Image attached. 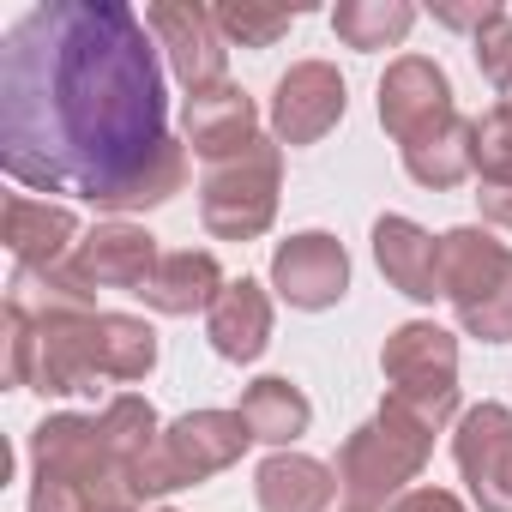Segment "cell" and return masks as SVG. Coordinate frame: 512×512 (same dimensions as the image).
<instances>
[{
    "instance_id": "obj_1",
    "label": "cell",
    "mask_w": 512,
    "mask_h": 512,
    "mask_svg": "<svg viewBox=\"0 0 512 512\" xmlns=\"http://www.w3.org/2000/svg\"><path fill=\"white\" fill-rule=\"evenodd\" d=\"M169 145L151 25L121 0H49L0 37V163L97 211Z\"/></svg>"
},
{
    "instance_id": "obj_2",
    "label": "cell",
    "mask_w": 512,
    "mask_h": 512,
    "mask_svg": "<svg viewBox=\"0 0 512 512\" xmlns=\"http://www.w3.org/2000/svg\"><path fill=\"white\" fill-rule=\"evenodd\" d=\"M163 428L151 398L121 392L97 416H49L31 428V512L139 506V470Z\"/></svg>"
},
{
    "instance_id": "obj_3",
    "label": "cell",
    "mask_w": 512,
    "mask_h": 512,
    "mask_svg": "<svg viewBox=\"0 0 512 512\" xmlns=\"http://www.w3.org/2000/svg\"><path fill=\"white\" fill-rule=\"evenodd\" d=\"M434 434H440L434 422H422L416 410H404V404L386 398L344 440V452H338V488H344V500L362 506V512H374V506L410 494V482L422 476V464L434 452Z\"/></svg>"
},
{
    "instance_id": "obj_4",
    "label": "cell",
    "mask_w": 512,
    "mask_h": 512,
    "mask_svg": "<svg viewBox=\"0 0 512 512\" xmlns=\"http://www.w3.org/2000/svg\"><path fill=\"white\" fill-rule=\"evenodd\" d=\"M440 296L452 302L470 338L512 344V247L470 223L446 229L440 235Z\"/></svg>"
},
{
    "instance_id": "obj_5",
    "label": "cell",
    "mask_w": 512,
    "mask_h": 512,
    "mask_svg": "<svg viewBox=\"0 0 512 512\" xmlns=\"http://www.w3.org/2000/svg\"><path fill=\"white\" fill-rule=\"evenodd\" d=\"M247 446H253V428L241 422V410H187V416H175L163 428L157 452L145 458L139 500L169 494V488H187V482H205V476L229 470Z\"/></svg>"
},
{
    "instance_id": "obj_6",
    "label": "cell",
    "mask_w": 512,
    "mask_h": 512,
    "mask_svg": "<svg viewBox=\"0 0 512 512\" xmlns=\"http://www.w3.org/2000/svg\"><path fill=\"white\" fill-rule=\"evenodd\" d=\"M278 181H284V151L272 139H253L241 157L217 163L199 187V217L217 241H253L278 217Z\"/></svg>"
},
{
    "instance_id": "obj_7",
    "label": "cell",
    "mask_w": 512,
    "mask_h": 512,
    "mask_svg": "<svg viewBox=\"0 0 512 512\" xmlns=\"http://www.w3.org/2000/svg\"><path fill=\"white\" fill-rule=\"evenodd\" d=\"M380 374H386V398L416 410L422 422L446 428V416L458 410V344L452 332H440L434 320H410L386 338L380 350Z\"/></svg>"
},
{
    "instance_id": "obj_8",
    "label": "cell",
    "mask_w": 512,
    "mask_h": 512,
    "mask_svg": "<svg viewBox=\"0 0 512 512\" xmlns=\"http://www.w3.org/2000/svg\"><path fill=\"white\" fill-rule=\"evenodd\" d=\"M145 25H151L157 49L169 55V73L187 85V97L229 85V43L205 7H193V0H157V7H145Z\"/></svg>"
},
{
    "instance_id": "obj_9",
    "label": "cell",
    "mask_w": 512,
    "mask_h": 512,
    "mask_svg": "<svg viewBox=\"0 0 512 512\" xmlns=\"http://www.w3.org/2000/svg\"><path fill=\"white\" fill-rule=\"evenodd\" d=\"M452 458L482 512H512V410L506 404L464 410L452 434Z\"/></svg>"
},
{
    "instance_id": "obj_10",
    "label": "cell",
    "mask_w": 512,
    "mask_h": 512,
    "mask_svg": "<svg viewBox=\"0 0 512 512\" xmlns=\"http://www.w3.org/2000/svg\"><path fill=\"white\" fill-rule=\"evenodd\" d=\"M380 121H386V133H392L398 145H416V139L452 127V121H458V103H452L446 73H440L428 55L392 61L386 79H380Z\"/></svg>"
},
{
    "instance_id": "obj_11",
    "label": "cell",
    "mask_w": 512,
    "mask_h": 512,
    "mask_svg": "<svg viewBox=\"0 0 512 512\" xmlns=\"http://www.w3.org/2000/svg\"><path fill=\"white\" fill-rule=\"evenodd\" d=\"M272 290L290 308H302V314H320V308L344 302V290H350V253H344V241L326 235V229L290 235L272 253Z\"/></svg>"
},
{
    "instance_id": "obj_12",
    "label": "cell",
    "mask_w": 512,
    "mask_h": 512,
    "mask_svg": "<svg viewBox=\"0 0 512 512\" xmlns=\"http://www.w3.org/2000/svg\"><path fill=\"white\" fill-rule=\"evenodd\" d=\"M344 103H350V91H344L338 67L296 61L278 79V91H272V133H278V145H320L344 121Z\"/></svg>"
},
{
    "instance_id": "obj_13",
    "label": "cell",
    "mask_w": 512,
    "mask_h": 512,
    "mask_svg": "<svg viewBox=\"0 0 512 512\" xmlns=\"http://www.w3.org/2000/svg\"><path fill=\"white\" fill-rule=\"evenodd\" d=\"M157 260H163V253H157V235L139 229V223H127V217L97 223V229L73 247V272H79L91 290H127V296H139V290L151 284Z\"/></svg>"
},
{
    "instance_id": "obj_14",
    "label": "cell",
    "mask_w": 512,
    "mask_h": 512,
    "mask_svg": "<svg viewBox=\"0 0 512 512\" xmlns=\"http://www.w3.org/2000/svg\"><path fill=\"white\" fill-rule=\"evenodd\" d=\"M181 127H187V145H193L211 169L229 163V157H241L253 139H260V115H253V97H247L241 85H217V91L187 97Z\"/></svg>"
},
{
    "instance_id": "obj_15",
    "label": "cell",
    "mask_w": 512,
    "mask_h": 512,
    "mask_svg": "<svg viewBox=\"0 0 512 512\" xmlns=\"http://www.w3.org/2000/svg\"><path fill=\"white\" fill-rule=\"evenodd\" d=\"M205 338H211V350L223 362H260L266 344H272V296H266V284H253V278L223 284V296L205 314Z\"/></svg>"
},
{
    "instance_id": "obj_16",
    "label": "cell",
    "mask_w": 512,
    "mask_h": 512,
    "mask_svg": "<svg viewBox=\"0 0 512 512\" xmlns=\"http://www.w3.org/2000/svg\"><path fill=\"white\" fill-rule=\"evenodd\" d=\"M0 235H7V247H13V260H19V266H67V260H73V247L85 241L67 205L31 199V193H13V199H7Z\"/></svg>"
},
{
    "instance_id": "obj_17",
    "label": "cell",
    "mask_w": 512,
    "mask_h": 512,
    "mask_svg": "<svg viewBox=\"0 0 512 512\" xmlns=\"http://www.w3.org/2000/svg\"><path fill=\"white\" fill-rule=\"evenodd\" d=\"M374 260L386 272L392 290H404L410 302H434L440 296V241L410 223V217H380L374 223Z\"/></svg>"
},
{
    "instance_id": "obj_18",
    "label": "cell",
    "mask_w": 512,
    "mask_h": 512,
    "mask_svg": "<svg viewBox=\"0 0 512 512\" xmlns=\"http://www.w3.org/2000/svg\"><path fill=\"white\" fill-rule=\"evenodd\" d=\"M253 494H260V512H332L338 470L308 452H272L253 476Z\"/></svg>"
},
{
    "instance_id": "obj_19",
    "label": "cell",
    "mask_w": 512,
    "mask_h": 512,
    "mask_svg": "<svg viewBox=\"0 0 512 512\" xmlns=\"http://www.w3.org/2000/svg\"><path fill=\"white\" fill-rule=\"evenodd\" d=\"M145 296V308H157V314H211V302L223 296V272H217V260L205 247H175V253H163L157 260V272H151V284L139 290Z\"/></svg>"
},
{
    "instance_id": "obj_20",
    "label": "cell",
    "mask_w": 512,
    "mask_h": 512,
    "mask_svg": "<svg viewBox=\"0 0 512 512\" xmlns=\"http://www.w3.org/2000/svg\"><path fill=\"white\" fill-rule=\"evenodd\" d=\"M241 422L253 428V440H266V446L290 452V440H302V434H308L314 404H308V392H302L296 380L266 374V380H253V386L241 392Z\"/></svg>"
},
{
    "instance_id": "obj_21",
    "label": "cell",
    "mask_w": 512,
    "mask_h": 512,
    "mask_svg": "<svg viewBox=\"0 0 512 512\" xmlns=\"http://www.w3.org/2000/svg\"><path fill=\"white\" fill-rule=\"evenodd\" d=\"M91 302H97V290L73 272V260L67 266H19L13 272V296H7V308H19L31 320H49V314H97Z\"/></svg>"
},
{
    "instance_id": "obj_22",
    "label": "cell",
    "mask_w": 512,
    "mask_h": 512,
    "mask_svg": "<svg viewBox=\"0 0 512 512\" xmlns=\"http://www.w3.org/2000/svg\"><path fill=\"white\" fill-rule=\"evenodd\" d=\"M404 169H410V181H422V187H434V193H446V187L470 181V175H476V151H470V121L458 115L452 127H440V133H428V139L404 145Z\"/></svg>"
},
{
    "instance_id": "obj_23",
    "label": "cell",
    "mask_w": 512,
    "mask_h": 512,
    "mask_svg": "<svg viewBox=\"0 0 512 512\" xmlns=\"http://www.w3.org/2000/svg\"><path fill=\"white\" fill-rule=\"evenodd\" d=\"M97 368L103 380H121V386L145 380L157 368V332L133 314H97Z\"/></svg>"
},
{
    "instance_id": "obj_24",
    "label": "cell",
    "mask_w": 512,
    "mask_h": 512,
    "mask_svg": "<svg viewBox=\"0 0 512 512\" xmlns=\"http://www.w3.org/2000/svg\"><path fill=\"white\" fill-rule=\"evenodd\" d=\"M416 25V7L410 0H344L332 13V31L350 43V49H392L404 43Z\"/></svg>"
},
{
    "instance_id": "obj_25",
    "label": "cell",
    "mask_w": 512,
    "mask_h": 512,
    "mask_svg": "<svg viewBox=\"0 0 512 512\" xmlns=\"http://www.w3.org/2000/svg\"><path fill=\"white\" fill-rule=\"evenodd\" d=\"M223 43H241V49H272L278 37H290V25L302 19V7H260V0H223L211 7Z\"/></svg>"
},
{
    "instance_id": "obj_26",
    "label": "cell",
    "mask_w": 512,
    "mask_h": 512,
    "mask_svg": "<svg viewBox=\"0 0 512 512\" xmlns=\"http://www.w3.org/2000/svg\"><path fill=\"white\" fill-rule=\"evenodd\" d=\"M470 151H476L482 187H506L512 181V103H494L488 115L470 121Z\"/></svg>"
},
{
    "instance_id": "obj_27",
    "label": "cell",
    "mask_w": 512,
    "mask_h": 512,
    "mask_svg": "<svg viewBox=\"0 0 512 512\" xmlns=\"http://www.w3.org/2000/svg\"><path fill=\"white\" fill-rule=\"evenodd\" d=\"M476 67H482V79L506 97L512 91V19L506 13H494L482 31H476Z\"/></svg>"
},
{
    "instance_id": "obj_28",
    "label": "cell",
    "mask_w": 512,
    "mask_h": 512,
    "mask_svg": "<svg viewBox=\"0 0 512 512\" xmlns=\"http://www.w3.org/2000/svg\"><path fill=\"white\" fill-rule=\"evenodd\" d=\"M392 512H464V506H458V494H446V488H410V494L392 500Z\"/></svg>"
},
{
    "instance_id": "obj_29",
    "label": "cell",
    "mask_w": 512,
    "mask_h": 512,
    "mask_svg": "<svg viewBox=\"0 0 512 512\" xmlns=\"http://www.w3.org/2000/svg\"><path fill=\"white\" fill-rule=\"evenodd\" d=\"M494 13H500L494 0H482V7H440L434 19H440V25H452V31H470V37H476V31H482V25L494 19Z\"/></svg>"
},
{
    "instance_id": "obj_30",
    "label": "cell",
    "mask_w": 512,
    "mask_h": 512,
    "mask_svg": "<svg viewBox=\"0 0 512 512\" xmlns=\"http://www.w3.org/2000/svg\"><path fill=\"white\" fill-rule=\"evenodd\" d=\"M476 199H482V217H488V223L512 229V181H506V187H482Z\"/></svg>"
},
{
    "instance_id": "obj_31",
    "label": "cell",
    "mask_w": 512,
    "mask_h": 512,
    "mask_svg": "<svg viewBox=\"0 0 512 512\" xmlns=\"http://www.w3.org/2000/svg\"><path fill=\"white\" fill-rule=\"evenodd\" d=\"M91 512H139V506H91Z\"/></svg>"
},
{
    "instance_id": "obj_32",
    "label": "cell",
    "mask_w": 512,
    "mask_h": 512,
    "mask_svg": "<svg viewBox=\"0 0 512 512\" xmlns=\"http://www.w3.org/2000/svg\"><path fill=\"white\" fill-rule=\"evenodd\" d=\"M506 103H512V91H506Z\"/></svg>"
},
{
    "instance_id": "obj_33",
    "label": "cell",
    "mask_w": 512,
    "mask_h": 512,
    "mask_svg": "<svg viewBox=\"0 0 512 512\" xmlns=\"http://www.w3.org/2000/svg\"><path fill=\"white\" fill-rule=\"evenodd\" d=\"M350 512H362V506H350Z\"/></svg>"
}]
</instances>
